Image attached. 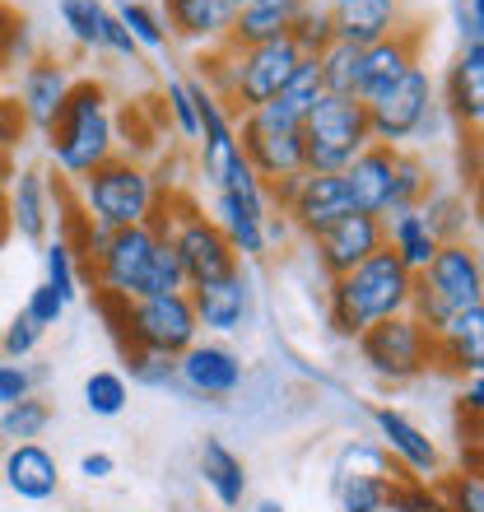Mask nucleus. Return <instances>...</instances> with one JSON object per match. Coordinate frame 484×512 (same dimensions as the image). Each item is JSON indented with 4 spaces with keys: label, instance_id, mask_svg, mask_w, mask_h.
<instances>
[{
    "label": "nucleus",
    "instance_id": "1",
    "mask_svg": "<svg viewBox=\"0 0 484 512\" xmlns=\"http://www.w3.org/2000/svg\"><path fill=\"white\" fill-rule=\"evenodd\" d=\"M84 275H94L98 294L117 298V303H135V298H149V294H182L187 275H182V261H177L173 243L163 238V205L149 224L112 233L103 256Z\"/></svg>",
    "mask_w": 484,
    "mask_h": 512
},
{
    "label": "nucleus",
    "instance_id": "2",
    "mask_svg": "<svg viewBox=\"0 0 484 512\" xmlns=\"http://www.w3.org/2000/svg\"><path fill=\"white\" fill-rule=\"evenodd\" d=\"M410 298H415V270H405L401 261H396V252L377 247L368 261H359L354 270L336 275L331 289H326L331 331L345 340H359L368 326L410 312Z\"/></svg>",
    "mask_w": 484,
    "mask_h": 512
},
{
    "label": "nucleus",
    "instance_id": "3",
    "mask_svg": "<svg viewBox=\"0 0 484 512\" xmlns=\"http://www.w3.org/2000/svg\"><path fill=\"white\" fill-rule=\"evenodd\" d=\"M47 154L66 182H80L108 159H117V117L98 80H75L56 126L47 131Z\"/></svg>",
    "mask_w": 484,
    "mask_h": 512
},
{
    "label": "nucleus",
    "instance_id": "4",
    "mask_svg": "<svg viewBox=\"0 0 484 512\" xmlns=\"http://www.w3.org/2000/svg\"><path fill=\"white\" fill-rule=\"evenodd\" d=\"M303 61L298 47L289 38H275V42H256V47H219L201 61L205 70V89L215 98L229 103L233 117L242 112L261 108L270 98L284 89V80L294 75V66Z\"/></svg>",
    "mask_w": 484,
    "mask_h": 512
},
{
    "label": "nucleus",
    "instance_id": "5",
    "mask_svg": "<svg viewBox=\"0 0 484 512\" xmlns=\"http://www.w3.org/2000/svg\"><path fill=\"white\" fill-rule=\"evenodd\" d=\"M75 191H80V215L112 233L149 224L163 205V187L154 182V173L145 163L131 159V154H117V159H108L89 177H80Z\"/></svg>",
    "mask_w": 484,
    "mask_h": 512
},
{
    "label": "nucleus",
    "instance_id": "6",
    "mask_svg": "<svg viewBox=\"0 0 484 512\" xmlns=\"http://www.w3.org/2000/svg\"><path fill=\"white\" fill-rule=\"evenodd\" d=\"M471 303H484V261L475 243H443L433 252V261L415 275V298H410V312L419 322L438 326L452 312L471 308Z\"/></svg>",
    "mask_w": 484,
    "mask_h": 512
},
{
    "label": "nucleus",
    "instance_id": "7",
    "mask_svg": "<svg viewBox=\"0 0 484 512\" xmlns=\"http://www.w3.org/2000/svg\"><path fill=\"white\" fill-rule=\"evenodd\" d=\"M373 145L359 98L322 94L303 117V173H345Z\"/></svg>",
    "mask_w": 484,
    "mask_h": 512
},
{
    "label": "nucleus",
    "instance_id": "8",
    "mask_svg": "<svg viewBox=\"0 0 484 512\" xmlns=\"http://www.w3.org/2000/svg\"><path fill=\"white\" fill-rule=\"evenodd\" d=\"M363 112H368V135H373V145L401 149L405 140H419V135L429 131L433 112H438V84H433L429 66H424V61L410 66L401 80H391L382 94L368 98Z\"/></svg>",
    "mask_w": 484,
    "mask_h": 512
},
{
    "label": "nucleus",
    "instance_id": "9",
    "mask_svg": "<svg viewBox=\"0 0 484 512\" xmlns=\"http://www.w3.org/2000/svg\"><path fill=\"white\" fill-rule=\"evenodd\" d=\"M163 238L173 243L177 261H182V275H187V289L196 284H215L224 275L242 266L238 252L229 247V238L219 233V224L210 215H201L196 205H177L173 196L163 201Z\"/></svg>",
    "mask_w": 484,
    "mask_h": 512
},
{
    "label": "nucleus",
    "instance_id": "10",
    "mask_svg": "<svg viewBox=\"0 0 484 512\" xmlns=\"http://www.w3.org/2000/svg\"><path fill=\"white\" fill-rule=\"evenodd\" d=\"M354 345H359V359L368 364V373L382 382H415L433 368V331L415 312L368 326Z\"/></svg>",
    "mask_w": 484,
    "mask_h": 512
},
{
    "label": "nucleus",
    "instance_id": "11",
    "mask_svg": "<svg viewBox=\"0 0 484 512\" xmlns=\"http://www.w3.org/2000/svg\"><path fill=\"white\" fill-rule=\"evenodd\" d=\"M117 340L126 350H159V354H182L201 340L196 312H191V294H149L126 303L117 326Z\"/></svg>",
    "mask_w": 484,
    "mask_h": 512
},
{
    "label": "nucleus",
    "instance_id": "12",
    "mask_svg": "<svg viewBox=\"0 0 484 512\" xmlns=\"http://www.w3.org/2000/svg\"><path fill=\"white\" fill-rule=\"evenodd\" d=\"M238 145H242V159L252 163V173L266 187L280 182V177L303 173V126L280 117L270 103L238 117Z\"/></svg>",
    "mask_w": 484,
    "mask_h": 512
},
{
    "label": "nucleus",
    "instance_id": "13",
    "mask_svg": "<svg viewBox=\"0 0 484 512\" xmlns=\"http://www.w3.org/2000/svg\"><path fill=\"white\" fill-rule=\"evenodd\" d=\"M373 429H377V447L391 457L396 471H405V480H424V485H433V480L443 475V457H438L433 438L419 429L405 410H396V405H377Z\"/></svg>",
    "mask_w": 484,
    "mask_h": 512
},
{
    "label": "nucleus",
    "instance_id": "14",
    "mask_svg": "<svg viewBox=\"0 0 484 512\" xmlns=\"http://www.w3.org/2000/svg\"><path fill=\"white\" fill-rule=\"evenodd\" d=\"M191 94H196V112H201V135H196V168L210 187L224 182L233 163L242 159V145H238V117L229 112L224 98H215L205 89L201 80H191Z\"/></svg>",
    "mask_w": 484,
    "mask_h": 512
},
{
    "label": "nucleus",
    "instance_id": "15",
    "mask_svg": "<svg viewBox=\"0 0 484 512\" xmlns=\"http://www.w3.org/2000/svg\"><path fill=\"white\" fill-rule=\"evenodd\" d=\"M247 368H242V354L229 350L224 340H196L191 350L177 354V387L191 391V396H205V401H224L242 387Z\"/></svg>",
    "mask_w": 484,
    "mask_h": 512
},
{
    "label": "nucleus",
    "instance_id": "16",
    "mask_svg": "<svg viewBox=\"0 0 484 512\" xmlns=\"http://www.w3.org/2000/svg\"><path fill=\"white\" fill-rule=\"evenodd\" d=\"M70 84H75V75H70L61 61H52V56H33V61L19 70L14 108H19L28 131H42V135L52 131L61 108H66V98H70Z\"/></svg>",
    "mask_w": 484,
    "mask_h": 512
},
{
    "label": "nucleus",
    "instance_id": "17",
    "mask_svg": "<svg viewBox=\"0 0 484 512\" xmlns=\"http://www.w3.org/2000/svg\"><path fill=\"white\" fill-rule=\"evenodd\" d=\"M191 294V312H196V326L210 331V336H238L252 326V312H256V294H252V280L242 275V266L233 275L215 284H196L187 289Z\"/></svg>",
    "mask_w": 484,
    "mask_h": 512
},
{
    "label": "nucleus",
    "instance_id": "18",
    "mask_svg": "<svg viewBox=\"0 0 484 512\" xmlns=\"http://www.w3.org/2000/svg\"><path fill=\"white\" fill-rule=\"evenodd\" d=\"M280 215L289 219V229H298V233H308L312 238V233H322L326 224H336L340 215H354L350 187H345V177L340 173H303Z\"/></svg>",
    "mask_w": 484,
    "mask_h": 512
},
{
    "label": "nucleus",
    "instance_id": "19",
    "mask_svg": "<svg viewBox=\"0 0 484 512\" xmlns=\"http://www.w3.org/2000/svg\"><path fill=\"white\" fill-rule=\"evenodd\" d=\"M312 256L322 261V270L336 280V275H345V270H354L359 261H368V256L382 247V219L373 215H340L336 224H326L322 233H312Z\"/></svg>",
    "mask_w": 484,
    "mask_h": 512
},
{
    "label": "nucleus",
    "instance_id": "20",
    "mask_svg": "<svg viewBox=\"0 0 484 512\" xmlns=\"http://www.w3.org/2000/svg\"><path fill=\"white\" fill-rule=\"evenodd\" d=\"M266 215H275L266 191L256 196H233V191H215V224L229 238V247L238 252V261H261L270 252L266 247Z\"/></svg>",
    "mask_w": 484,
    "mask_h": 512
},
{
    "label": "nucleus",
    "instance_id": "21",
    "mask_svg": "<svg viewBox=\"0 0 484 512\" xmlns=\"http://www.w3.org/2000/svg\"><path fill=\"white\" fill-rule=\"evenodd\" d=\"M433 368H452L461 378L484 373V303H471L433 326Z\"/></svg>",
    "mask_w": 484,
    "mask_h": 512
},
{
    "label": "nucleus",
    "instance_id": "22",
    "mask_svg": "<svg viewBox=\"0 0 484 512\" xmlns=\"http://www.w3.org/2000/svg\"><path fill=\"white\" fill-rule=\"evenodd\" d=\"M5 201V219H10V233H19L24 243H47L52 233V182L38 168H24V173L10 177V187L0 191Z\"/></svg>",
    "mask_w": 484,
    "mask_h": 512
},
{
    "label": "nucleus",
    "instance_id": "23",
    "mask_svg": "<svg viewBox=\"0 0 484 512\" xmlns=\"http://www.w3.org/2000/svg\"><path fill=\"white\" fill-rule=\"evenodd\" d=\"M233 14H238L233 0H163L168 33L191 42V47H205V52H219L229 42Z\"/></svg>",
    "mask_w": 484,
    "mask_h": 512
},
{
    "label": "nucleus",
    "instance_id": "24",
    "mask_svg": "<svg viewBox=\"0 0 484 512\" xmlns=\"http://www.w3.org/2000/svg\"><path fill=\"white\" fill-rule=\"evenodd\" d=\"M326 14L336 28V42H350V47H373L405 28L401 0H331Z\"/></svg>",
    "mask_w": 484,
    "mask_h": 512
},
{
    "label": "nucleus",
    "instance_id": "25",
    "mask_svg": "<svg viewBox=\"0 0 484 512\" xmlns=\"http://www.w3.org/2000/svg\"><path fill=\"white\" fill-rule=\"evenodd\" d=\"M443 108L452 112V122H461L466 131H480V122H484V42H466L457 52V61L447 66Z\"/></svg>",
    "mask_w": 484,
    "mask_h": 512
},
{
    "label": "nucleus",
    "instance_id": "26",
    "mask_svg": "<svg viewBox=\"0 0 484 512\" xmlns=\"http://www.w3.org/2000/svg\"><path fill=\"white\" fill-rule=\"evenodd\" d=\"M0 475H5V489L24 503H47L61 489V466L42 443H14L5 447V461H0Z\"/></svg>",
    "mask_w": 484,
    "mask_h": 512
},
{
    "label": "nucleus",
    "instance_id": "27",
    "mask_svg": "<svg viewBox=\"0 0 484 512\" xmlns=\"http://www.w3.org/2000/svg\"><path fill=\"white\" fill-rule=\"evenodd\" d=\"M391 173H396V149L391 145H368L359 159L345 168V187H350V201L359 215L382 219L391 201Z\"/></svg>",
    "mask_w": 484,
    "mask_h": 512
},
{
    "label": "nucleus",
    "instance_id": "28",
    "mask_svg": "<svg viewBox=\"0 0 484 512\" xmlns=\"http://www.w3.org/2000/svg\"><path fill=\"white\" fill-rule=\"evenodd\" d=\"M382 247L396 252V261H401L405 270H415L419 275V270L433 261V252L443 247V238L433 233L424 205H410V210H391V215H382Z\"/></svg>",
    "mask_w": 484,
    "mask_h": 512
},
{
    "label": "nucleus",
    "instance_id": "29",
    "mask_svg": "<svg viewBox=\"0 0 484 512\" xmlns=\"http://www.w3.org/2000/svg\"><path fill=\"white\" fill-rule=\"evenodd\" d=\"M410 66H419V28H401L391 38L363 47V89L359 103H368L373 94H382L391 80H401Z\"/></svg>",
    "mask_w": 484,
    "mask_h": 512
},
{
    "label": "nucleus",
    "instance_id": "30",
    "mask_svg": "<svg viewBox=\"0 0 484 512\" xmlns=\"http://www.w3.org/2000/svg\"><path fill=\"white\" fill-rule=\"evenodd\" d=\"M308 0H242L233 14V33L224 47H256V42H275L294 28L298 10Z\"/></svg>",
    "mask_w": 484,
    "mask_h": 512
},
{
    "label": "nucleus",
    "instance_id": "31",
    "mask_svg": "<svg viewBox=\"0 0 484 512\" xmlns=\"http://www.w3.org/2000/svg\"><path fill=\"white\" fill-rule=\"evenodd\" d=\"M196 471H201L205 489L215 494L219 508H242V499H247V466L224 438H205Z\"/></svg>",
    "mask_w": 484,
    "mask_h": 512
},
{
    "label": "nucleus",
    "instance_id": "32",
    "mask_svg": "<svg viewBox=\"0 0 484 512\" xmlns=\"http://www.w3.org/2000/svg\"><path fill=\"white\" fill-rule=\"evenodd\" d=\"M322 94H326V89H322V70H317V56H303V61L294 66V75L284 80V89L270 98V108L280 112V117H289V122L303 126V117H308L312 103H317Z\"/></svg>",
    "mask_w": 484,
    "mask_h": 512
},
{
    "label": "nucleus",
    "instance_id": "33",
    "mask_svg": "<svg viewBox=\"0 0 484 512\" xmlns=\"http://www.w3.org/2000/svg\"><path fill=\"white\" fill-rule=\"evenodd\" d=\"M112 14H117L121 28L131 33L135 52H168L173 33H168V19H163L159 5H149V0H121Z\"/></svg>",
    "mask_w": 484,
    "mask_h": 512
},
{
    "label": "nucleus",
    "instance_id": "34",
    "mask_svg": "<svg viewBox=\"0 0 484 512\" xmlns=\"http://www.w3.org/2000/svg\"><path fill=\"white\" fill-rule=\"evenodd\" d=\"M317 70H322V89H326V94L359 98V89H363V47L331 42V47L317 56Z\"/></svg>",
    "mask_w": 484,
    "mask_h": 512
},
{
    "label": "nucleus",
    "instance_id": "35",
    "mask_svg": "<svg viewBox=\"0 0 484 512\" xmlns=\"http://www.w3.org/2000/svg\"><path fill=\"white\" fill-rule=\"evenodd\" d=\"M80 280H84V266L75 256V247H70V238H47V247H42V284L70 308L80 298Z\"/></svg>",
    "mask_w": 484,
    "mask_h": 512
},
{
    "label": "nucleus",
    "instance_id": "36",
    "mask_svg": "<svg viewBox=\"0 0 484 512\" xmlns=\"http://www.w3.org/2000/svg\"><path fill=\"white\" fill-rule=\"evenodd\" d=\"M391 475H396V466L377 443H350L340 447L336 466H331V489L350 485V480H391Z\"/></svg>",
    "mask_w": 484,
    "mask_h": 512
},
{
    "label": "nucleus",
    "instance_id": "37",
    "mask_svg": "<svg viewBox=\"0 0 484 512\" xmlns=\"http://www.w3.org/2000/svg\"><path fill=\"white\" fill-rule=\"evenodd\" d=\"M47 424H52V405L42 401L38 391L0 410V438H5L10 447L14 443H38L42 433H47Z\"/></svg>",
    "mask_w": 484,
    "mask_h": 512
},
{
    "label": "nucleus",
    "instance_id": "38",
    "mask_svg": "<svg viewBox=\"0 0 484 512\" xmlns=\"http://www.w3.org/2000/svg\"><path fill=\"white\" fill-rule=\"evenodd\" d=\"M433 191V173L429 163L410 154V149H396V173H391V201H387V215L391 210H410L419 205L424 196Z\"/></svg>",
    "mask_w": 484,
    "mask_h": 512
},
{
    "label": "nucleus",
    "instance_id": "39",
    "mask_svg": "<svg viewBox=\"0 0 484 512\" xmlns=\"http://www.w3.org/2000/svg\"><path fill=\"white\" fill-rule=\"evenodd\" d=\"M126 405H131V387H126V378H121L117 368H98V373L84 378V410L89 415L117 419Z\"/></svg>",
    "mask_w": 484,
    "mask_h": 512
},
{
    "label": "nucleus",
    "instance_id": "40",
    "mask_svg": "<svg viewBox=\"0 0 484 512\" xmlns=\"http://www.w3.org/2000/svg\"><path fill=\"white\" fill-rule=\"evenodd\" d=\"M419 205H424V215H429L433 233H438L443 243H461V233L471 224V205L461 201V196H452V191H429Z\"/></svg>",
    "mask_w": 484,
    "mask_h": 512
},
{
    "label": "nucleus",
    "instance_id": "41",
    "mask_svg": "<svg viewBox=\"0 0 484 512\" xmlns=\"http://www.w3.org/2000/svg\"><path fill=\"white\" fill-rule=\"evenodd\" d=\"M284 38L298 47V56H322L331 42H336V28H331V14L322 10V5H303L298 10V19H294V28L284 33Z\"/></svg>",
    "mask_w": 484,
    "mask_h": 512
},
{
    "label": "nucleus",
    "instance_id": "42",
    "mask_svg": "<svg viewBox=\"0 0 484 512\" xmlns=\"http://www.w3.org/2000/svg\"><path fill=\"white\" fill-rule=\"evenodd\" d=\"M56 14H61L70 38L89 47V52H98V28H103V14H108L103 0H56Z\"/></svg>",
    "mask_w": 484,
    "mask_h": 512
},
{
    "label": "nucleus",
    "instance_id": "43",
    "mask_svg": "<svg viewBox=\"0 0 484 512\" xmlns=\"http://www.w3.org/2000/svg\"><path fill=\"white\" fill-rule=\"evenodd\" d=\"M433 489H438V499L447 503V512H484V475H480V466H471V471H461V475H438Z\"/></svg>",
    "mask_w": 484,
    "mask_h": 512
},
{
    "label": "nucleus",
    "instance_id": "44",
    "mask_svg": "<svg viewBox=\"0 0 484 512\" xmlns=\"http://www.w3.org/2000/svg\"><path fill=\"white\" fill-rule=\"evenodd\" d=\"M33 56L38 52H33V28H28V19H19L10 5H0V66L24 70Z\"/></svg>",
    "mask_w": 484,
    "mask_h": 512
},
{
    "label": "nucleus",
    "instance_id": "45",
    "mask_svg": "<svg viewBox=\"0 0 484 512\" xmlns=\"http://www.w3.org/2000/svg\"><path fill=\"white\" fill-rule=\"evenodd\" d=\"M126 368H131V382L149 391H173L177 387V359L159 350H126Z\"/></svg>",
    "mask_w": 484,
    "mask_h": 512
},
{
    "label": "nucleus",
    "instance_id": "46",
    "mask_svg": "<svg viewBox=\"0 0 484 512\" xmlns=\"http://www.w3.org/2000/svg\"><path fill=\"white\" fill-rule=\"evenodd\" d=\"M163 117L182 140H196L201 135V112H196V94H191V80H168L163 89Z\"/></svg>",
    "mask_w": 484,
    "mask_h": 512
},
{
    "label": "nucleus",
    "instance_id": "47",
    "mask_svg": "<svg viewBox=\"0 0 484 512\" xmlns=\"http://www.w3.org/2000/svg\"><path fill=\"white\" fill-rule=\"evenodd\" d=\"M387 512H447V503L438 499V489L424 485V480H405L396 475L387 494Z\"/></svg>",
    "mask_w": 484,
    "mask_h": 512
},
{
    "label": "nucleus",
    "instance_id": "48",
    "mask_svg": "<svg viewBox=\"0 0 484 512\" xmlns=\"http://www.w3.org/2000/svg\"><path fill=\"white\" fill-rule=\"evenodd\" d=\"M396 480V475H391ZM391 480H350L336 489V508L340 512H387Z\"/></svg>",
    "mask_w": 484,
    "mask_h": 512
},
{
    "label": "nucleus",
    "instance_id": "49",
    "mask_svg": "<svg viewBox=\"0 0 484 512\" xmlns=\"http://www.w3.org/2000/svg\"><path fill=\"white\" fill-rule=\"evenodd\" d=\"M42 336H47V331H42L33 317H24V312H19V317L0 331V354H5V359H14V364H24L28 354L42 345Z\"/></svg>",
    "mask_w": 484,
    "mask_h": 512
},
{
    "label": "nucleus",
    "instance_id": "50",
    "mask_svg": "<svg viewBox=\"0 0 484 512\" xmlns=\"http://www.w3.org/2000/svg\"><path fill=\"white\" fill-rule=\"evenodd\" d=\"M38 368L28 364H14V359H0V410L14 401H24V396H33L38 391Z\"/></svg>",
    "mask_w": 484,
    "mask_h": 512
},
{
    "label": "nucleus",
    "instance_id": "51",
    "mask_svg": "<svg viewBox=\"0 0 484 512\" xmlns=\"http://www.w3.org/2000/svg\"><path fill=\"white\" fill-rule=\"evenodd\" d=\"M447 10H452V28H457L461 47L484 42V0H447Z\"/></svg>",
    "mask_w": 484,
    "mask_h": 512
},
{
    "label": "nucleus",
    "instance_id": "52",
    "mask_svg": "<svg viewBox=\"0 0 484 512\" xmlns=\"http://www.w3.org/2000/svg\"><path fill=\"white\" fill-rule=\"evenodd\" d=\"M24 317H33V322L47 331V326H56L66 317V303H61L47 284H33V289H28V303H24Z\"/></svg>",
    "mask_w": 484,
    "mask_h": 512
},
{
    "label": "nucleus",
    "instance_id": "53",
    "mask_svg": "<svg viewBox=\"0 0 484 512\" xmlns=\"http://www.w3.org/2000/svg\"><path fill=\"white\" fill-rule=\"evenodd\" d=\"M98 52H112V56H121V61H131L135 66V42H131V33H126V28H121V19L117 14H103V28H98Z\"/></svg>",
    "mask_w": 484,
    "mask_h": 512
},
{
    "label": "nucleus",
    "instance_id": "54",
    "mask_svg": "<svg viewBox=\"0 0 484 512\" xmlns=\"http://www.w3.org/2000/svg\"><path fill=\"white\" fill-rule=\"evenodd\" d=\"M24 117H19V108H14V98L0 94V154H14V149L24 145Z\"/></svg>",
    "mask_w": 484,
    "mask_h": 512
},
{
    "label": "nucleus",
    "instance_id": "55",
    "mask_svg": "<svg viewBox=\"0 0 484 512\" xmlns=\"http://www.w3.org/2000/svg\"><path fill=\"white\" fill-rule=\"evenodd\" d=\"M80 475L84 480H112V475H117V457H112V452H84Z\"/></svg>",
    "mask_w": 484,
    "mask_h": 512
},
{
    "label": "nucleus",
    "instance_id": "56",
    "mask_svg": "<svg viewBox=\"0 0 484 512\" xmlns=\"http://www.w3.org/2000/svg\"><path fill=\"white\" fill-rule=\"evenodd\" d=\"M461 415H471V419L484 415V373H471L466 387H461Z\"/></svg>",
    "mask_w": 484,
    "mask_h": 512
},
{
    "label": "nucleus",
    "instance_id": "57",
    "mask_svg": "<svg viewBox=\"0 0 484 512\" xmlns=\"http://www.w3.org/2000/svg\"><path fill=\"white\" fill-rule=\"evenodd\" d=\"M284 238H289V219H284V215H266V247L284 243Z\"/></svg>",
    "mask_w": 484,
    "mask_h": 512
},
{
    "label": "nucleus",
    "instance_id": "58",
    "mask_svg": "<svg viewBox=\"0 0 484 512\" xmlns=\"http://www.w3.org/2000/svg\"><path fill=\"white\" fill-rule=\"evenodd\" d=\"M19 173V168H14V154H0V191L10 187V177Z\"/></svg>",
    "mask_w": 484,
    "mask_h": 512
},
{
    "label": "nucleus",
    "instance_id": "59",
    "mask_svg": "<svg viewBox=\"0 0 484 512\" xmlns=\"http://www.w3.org/2000/svg\"><path fill=\"white\" fill-rule=\"evenodd\" d=\"M252 512H284V503H275V499H261Z\"/></svg>",
    "mask_w": 484,
    "mask_h": 512
},
{
    "label": "nucleus",
    "instance_id": "60",
    "mask_svg": "<svg viewBox=\"0 0 484 512\" xmlns=\"http://www.w3.org/2000/svg\"><path fill=\"white\" fill-rule=\"evenodd\" d=\"M5 233H10V219H5V201H0V243H5Z\"/></svg>",
    "mask_w": 484,
    "mask_h": 512
},
{
    "label": "nucleus",
    "instance_id": "61",
    "mask_svg": "<svg viewBox=\"0 0 484 512\" xmlns=\"http://www.w3.org/2000/svg\"><path fill=\"white\" fill-rule=\"evenodd\" d=\"M5 75H10V70H5V66H0V94H5Z\"/></svg>",
    "mask_w": 484,
    "mask_h": 512
},
{
    "label": "nucleus",
    "instance_id": "62",
    "mask_svg": "<svg viewBox=\"0 0 484 512\" xmlns=\"http://www.w3.org/2000/svg\"><path fill=\"white\" fill-rule=\"evenodd\" d=\"M187 512H201V508H187Z\"/></svg>",
    "mask_w": 484,
    "mask_h": 512
},
{
    "label": "nucleus",
    "instance_id": "63",
    "mask_svg": "<svg viewBox=\"0 0 484 512\" xmlns=\"http://www.w3.org/2000/svg\"><path fill=\"white\" fill-rule=\"evenodd\" d=\"M233 5H242V0H233Z\"/></svg>",
    "mask_w": 484,
    "mask_h": 512
}]
</instances>
